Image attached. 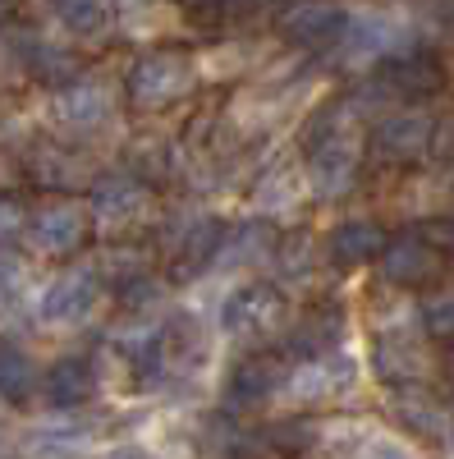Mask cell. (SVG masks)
Wrapping results in <instances>:
<instances>
[{"instance_id":"6da1fadb","label":"cell","mask_w":454,"mask_h":459,"mask_svg":"<svg viewBox=\"0 0 454 459\" xmlns=\"http://www.w3.org/2000/svg\"><path fill=\"white\" fill-rule=\"evenodd\" d=\"M358 170H363V147L345 120H326L308 134V188L321 203L345 198L358 184Z\"/></svg>"},{"instance_id":"7a4b0ae2","label":"cell","mask_w":454,"mask_h":459,"mask_svg":"<svg viewBox=\"0 0 454 459\" xmlns=\"http://www.w3.org/2000/svg\"><path fill=\"white\" fill-rule=\"evenodd\" d=\"M124 88L138 110H170L198 88V65L184 51H147L142 60H133Z\"/></svg>"},{"instance_id":"3957f363","label":"cell","mask_w":454,"mask_h":459,"mask_svg":"<svg viewBox=\"0 0 454 459\" xmlns=\"http://www.w3.org/2000/svg\"><path fill=\"white\" fill-rule=\"evenodd\" d=\"M92 207H83L79 198H47L42 207H32L28 212V244L32 253H42V257H69V253H79L92 235Z\"/></svg>"},{"instance_id":"277c9868","label":"cell","mask_w":454,"mask_h":459,"mask_svg":"<svg viewBox=\"0 0 454 459\" xmlns=\"http://www.w3.org/2000/svg\"><path fill=\"white\" fill-rule=\"evenodd\" d=\"M92 221L116 239H129L151 216V184L138 175H110L92 184Z\"/></svg>"},{"instance_id":"5b68a950","label":"cell","mask_w":454,"mask_h":459,"mask_svg":"<svg viewBox=\"0 0 454 459\" xmlns=\"http://www.w3.org/2000/svg\"><path fill=\"white\" fill-rule=\"evenodd\" d=\"M354 359L345 350H330V354H317V359H303L298 368H289L280 395L298 409H321V404H335L339 395H345L354 386Z\"/></svg>"},{"instance_id":"8992f818","label":"cell","mask_w":454,"mask_h":459,"mask_svg":"<svg viewBox=\"0 0 454 459\" xmlns=\"http://www.w3.org/2000/svg\"><path fill=\"white\" fill-rule=\"evenodd\" d=\"M207 359H211V340L198 326V317H175L161 326L157 344L138 359V368L151 377H193Z\"/></svg>"},{"instance_id":"52a82bcc","label":"cell","mask_w":454,"mask_h":459,"mask_svg":"<svg viewBox=\"0 0 454 459\" xmlns=\"http://www.w3.org/2000/svg\"><path fill=\"white\" fill-rule=\"evenodd\" d=\"M285 326V294L276 285H239L220 303V331L230 340H261Z\"/></svg>"},{"instance_id":"ba28073f","label":"cell","mask_w":454,"mask_h":459,"mask_svg":"<svg viewBox=\"0 0 454 459\" xmlns=\"http://www.w3.org/2000/svg\"><path fill=\"white\" fill-rule=\"evenodd\" d=\"M372 372L386 386H418L432 372V350L418 331L408 326H381L372 335Z\"/></svg>"},{"instance_id":"9c48e42d","label":"cell","mask_w":454,"mask_h":459,"mask_svg":"<svg viewBox=\"0 0 454 459\" xmlns=\"http://www.w3.org/2000/svg\"><path fill=\"white\" fill-rule=\"evenodd\" d=\"M432 138H436L432 115H423V110H390L372 129V157L386 161V166H418L432 152Z\"/></svg>"},{"instance_id":"30bf717a","label":"cell","mask_w":454,"mask_h":459,"mask_svg":"<svg viewBox=\"0 0 454 459\" xmlns=\"http://www.w3.org/2000/svg\"><path fill=\"white\" fill-rule=\"evenodd\" d=\"M339 51H345V65H376V60H395L408 51V28L386 14V10H372V14H354L339 32Z\"/></svg>"},{"instance_id":"8fae6325","label":"cell","mask_w":454,"mask_h":459,"mask_svg":"<svg viewBox=\"0 0 454 459\" xmlns=\"http://www.w3.org/2000/svg\"><path fill=\"white\" fill-rule=\"evenodd\" d=\"M101 299V276L92 266H73L60 272L42 294H37V322L42 326H79Z\"/></svg>"},{"instance_id":"7c38bea8","label":"cell","mask_w":454,"mask_h":459,"mask_svg":"<svg viewBox=\"0 0 454 459\" xmlns=\"http://www.w3.org/2000/svg\"><path fill=\"white\" fill-rule=\"evenodd\" d=\"M381 266V281L395 285V290H423L441 276V248L427 239V235H404V239H390L376 257Z\"/></svg>"},{"instance_id":"4fadbf2b","label":"cell","mask_w":454,"mask_h":459,"mask_svg":"<svg viewBox=\"0 0 454 459\" xmlns=\"http://www.w3.org/2000/svg\"><path fill=\"white\" fill-rule=\"evenodd\" d=\"M116 115V92L97 79H73L69 88H56L51 120L69 134H92Z\"/></svg>"},{"instance_id":"5bb4252c","label":"cell","mask_w":454,"mask_h":459,"mask_svg":"<svg viewBox=\"0 0 454 459\" xmlns=\"http://www.w3.org/2000/svg\"><path fill=\"white\" fill-rule=\"evenodd\" d=\"M23 170L37 188H51V194H79V188H92V166L79 157V152H69L60 143H32L23 152Z\"/></svg>"},{"instance_id":"9a60e30c","label":"cell","mask_w":454,"mask_h":459,"mask_svg":"<svg viewBox=\"0 0 454 459\" xmlns=\"http://www.w3.org/2000/svg\"><path fill=\"white\" fill-rule=\"evenodd\" d=\"M285 368L276 354H248L235 363V372L225 377V404H230V413H244V409H257L267 404L271 395H280L285 386Z\"/></svg>"},{"instance_id":"2e32d148","label":"cell","mask_w":454,"mask_h":459,"mask_svg":"<svg viewBox=\"0 0 454 459\" xmlns=\"http://www.w3.org/2000/svg\"><path fill=\"white\" fill-rule=\"evenodd\" d=\"M220 239H225V225L216 216H188V221L170 225L166 244L175 253V272L179 276H198V272H207V266H216Z\"/></svg>"},{"instance_id":"e0dca14e","label":"cell","mask_w":454,"mask_h":459,"mask_svg":"<svg viewBox=\"0 0 454 459\" xmlns=\"http://www.w3.org/2000/svg\"><path fill=\"white\" fill-rule=\"evenodd\" d=\"M345 23H349V14L339 10V5H330V0H298V5H289L280 14V37H285V42H294V47L317 51V47L339 42Z\"/></svg>"},{"instance_id":"ac0fdd59","label":"cell","mask_w":454,"mask_h":459,"mask_svg":"<svg viewBox=\"0 0 454 459\" xmlns=\"http://www.w3.org/2000/svg\"><path fill=\"white\" fill-rule=\"evenodd\" d=\"M390 413H395V423H399L408 437H418V441H441V437L450 432V409H445V400L432 395L423 381H418V386H395Z\"/></svg>"},{"instance_id":"d6986e66","label":"cell","mask_w":454,"mask_h":459,"mask_svg":"<svg viewBox=\"0 0 454 459\" xmlns=\"http://www.w3.org/2000/svg\"><path fill=\"white\" fill-rule=\"evenodd\" d=\"M345 331H349V322H345V313H339V308H313V313H303L285 331L280 350L303 363V359H317V354L339 350V344H345Z\"/></svg>"},{"instance_id":"ffe728a7","label":"cell","mask_w":454,"mask_h":459,"mask_svg":"<svg viewBox=\"0 0 454 459\" xmlns=\"http://www.w3.org/2000/svg\"><path fill=\"white\" fill-rule=\"evenodd\" d=\"M97 368H92V359H83V354H69V359H56L47 372H42V391H47V400H51V409H83L92 395H97Z\"/></svg>"},{"instance_id":"44dd1931","label":"cell","mask_w":454,"mask_h":459,"mask_svg":"<svg viewBox=\"0 0 454 459\" xmlns=\"http://www.w3.org/2000/svg\"><path fill=\"white\" fill-rule=\"evenodd\" d=\"M386 225L381 221H367V216H354V221H339L335 235H330V262L345 266V272H354V266H367L381 257L386 248Z\"/></svg>"},{"instance_id":"7402d4cb","label":"cell","mask_w":454,"mask_h":459,"mask_svg":"<svg viewBox=\"0 0 454 459\" xmlns=\"http://www.w3.org/2000/svg\"><path fill=\"white\" fill-rule=\"evenodd\" d=\"M441 79H445L441 60H436V56H427V51H413V47H408L404 56L386 60L381 88H386V92H395V97H432V92L441 88Z\"/></svg>"},{"instance_id":"603a6c76","label":"cell","mask_w":454,"mask_h":459,"mask_svg":"<svg viewBox=\"0 0 454 459\" xmlns=\"http://www.w3.org/2000/svg\"><path fill=\"white\" fill-rule=\"evenodd\" d=\"M267 257H276V225H271V221L225 225L216 266H253V262H267Z\"/></svg>"},{"instance_id":"cb8c5ba5","label":"cell","mask_w":454,"mask_h":459,"mask_svg":"<svg viewBox=\"0 0 454 459\" xmlns=\"http://www.w3.org/2000/svg\"><path fill=\"white\" fill-rule=\"evenodd\" d=\"M37 386H42V372H37L32 354L14 340H0V400L23 409V404H32Z\"/></svg>"},{"instance_id":"d4e9b609","label":"cell","mask_w":454,"mask_h":459,"mask_svg":"<svg viewBox=\"0 0 454 459\" xmlns=\"http://www.w3.org/2000/svg\"><path fill=\"white\" fill-rule=\"evenodd\" d=\"M28 79L42 83V88H69L73 79H83V65L69 47H56V42H42L32 37V51H28Z\"/></svg>"},{"instance_id":"484cf974","label":"cell","mask_w":454,"mask_h":459,"mask_svg":"<svg viewBox=\"0 0 454 459\" xmlns=\"http://www.w3.org/2000/svg\"><path fill=\"white\" fill-rule=\"evenodd\" d=\"M303 188H308V175L298 179V170H289V166L261 175V184H257V207H261V216H289V212L298 207V198H303Z\"/></svg>"},{"instance_id":"4316f807","label":"cell","mask_w":454,"mask_h":459,"mask_svg":"<svg viewBox=\"0 0 454 459\" xmlns=\"http://www.w3.org/2000/svg\"><path fill=\"white\" fill-rule=\"evenodd\" d=\"M97 276H101V281H110L116 290H124V285H133L138 276H147V253H142V248H133V244H116V248H106V253H101V266H97Z\"/></svg>"},{"instance_id":"83f0119b","label":"cell","mask_w":454,"mask_h":459,"mask_svg":"<svg viewBox=\"0 0 454 459\" xmlns=\"http://www.w3.org/2000/svg\"><path fill=\"white\" fill-rule=\"evenodd\" d=\"M51 5H56V19H60L73 37L101 32V23H106V14H110L106 0H51Z\"/></svg>"},{"instance_id":"f1b7e54d","label":"cell","mask_w":454,"mask_h":459,"mask_svg":"<svg viewBox=\"0 0 454 459\" xmlns=\"http://www.w3.org/2000/svg\"><path fill=\"white\" fill-rule=\"evenodd\" d=\"M418 322H423L427 335H436V340H454V285L432 290V294L423 299Z\"/></svg>"},{"instance_id":"f546056e","label":"cell","mask_w":454,"mask_h":459,"mask_svg":"<svg viewBox=\"0 0 454 459\" xmlns=\"http://www.w3.org/2000/svg\"><path fill=\"white\" fill-rule=\"evenodd\" d=\"M345 459H413V450L395 437H363L358 446H349Z\"/></svg>"},{"instance_id":"4dcf8cb0","label":"cell","mask_w":454,"mask_h":459,"mask_svg":"<svg viewBox=\"0 0 454 459\" xmlns=\"http://www.w3.org/2000/svg\"><path fill=\"white\" fill-rule=\"evenodd\" d=\"M23 235H28V212L14 198H0V253L14 248Z\"/></svg>"},{"instance_id":"1f68e13d","label":"cell","mask_w":454,"mask_h":459,"mask_svg":"<svg viewBox=\"0 0 454 459\" xmlns=\"http://www.w3.org/2000/svg\"><path fill=\"white\" fill-rule=\"evenodd\" d=\"M267 441L276 450H308L313 446V423H298V418H289V423H276L267 432Z\"/></svg>"},{"instance_id":"d6a6232c","label":"cell","mask_w":454,"mask_h":459,"mask_svg":"<svg viewBox=\"0 0 454 459\" xmlns=\"http://www.w3.org/2000/svg\"><path fill=\"white\" fill-rule=\"evenodd\" d=\"M19 294H23V272H19V262H5V257H0V308H10Z\"/></svg>"},{"instance_id":"836d02e7","label":"cell","mask_w":454,"mask_h":459,"mask_svg":"<svg viewBox=\"0 0 454 459\" xmlns=\"http://www.w3.org/2000/svg\"><path fill=\"white\" fill-rule=\"evenodd\" d=\"M19 179H28V170H23V161H14L10 152H0V188H14Z\"/></svg>"},{"instance_id":"e575fe53","label":"cell","mask_w":454,"mask_h":459,"mask_svg":"<svg viewBox=\"0 0 454 459\" xmlns=\"http://www.w3.org/2000/svg\"><path fill=\"white\" fill-rule=\"evenodd\" d=\"M106 459H151L147 450H138V446H120V450H110Z\"/></svg>"},{"instance_id":"d590c367","label":"cell","mask_w":454,"mask_h":459,"mask_svg":"<svg viewBox=\"0 0 454 459\" xmlns=\"http://www.w3.org/2000/svg\"><path fill=\"white\" fill-rule=\"evenodd\" d=\"M151 0H116V10H147Z\"/></svg>"},{"instance_id":"8d00e7d4","label":"cell","mask_w":454,"mask_h":459,"mask_svg":"<svg viewBox=\"0 0 454 459\" xmlns=\"http://www.w3.org/2000/svg\"><path fill=\"white\" fill-rule=\"evenodd\" d=\"M14 5H19V0H0V19H5V14H10Z\"/></svg>"},{"instance_id":"74e56055","label":"cell","mask_w":454,"mask_h":459,"mask_svg":"<svg viewBox=\"0 0 454 459\" xmlns=\"http://www.w3.org/2000/svg\"><path fill=\"white\" fill-rule=\"evenodd\" d=\"M450 377H454V354H450Z\"/></svg>"},{"instance_id":"f35d334b","label":"cell","mask_w":454,"mask_h":459,"mask_svg":"<svg viewBox=\"0 0 454 459\" xmlns=\"http://www.w3.org/2000/svg\"><path fill=\"white\" fill-rule=\"evenodd\" d=\"M0 459H5V450H0Z\"/></svg>"}]
</instances>
